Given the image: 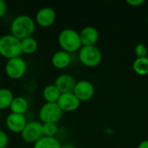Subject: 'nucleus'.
Segmentation results:
<instances>
[{
	"mask_svg": "<svg viewBox=\"0 0 148 148\" xmlns=\"http://www.w3.org/2000/svg\"><path fill=\"white\" fill-rule=\"evenodd\" d=\"M35 21L32 17L27 15H20L16 16L10 24L11 35L20 41L30 37L35 32Z\"/></svg>",
	"mask_w": 148,
	"mask_h": 148,
	"instance_id": "obj_1",
	"label": "nucleus"
},
{
	"mask_svg": "<svg viewBox=\"0 0 148 148\" xmlns=\"http://www.w3.org/2000/svg\"><path fill=\"white\" fill-rule=\"evenodd\" d=\"M58 43L63 51L71 53L80 50L82 47L80 34L73 29H64L58 36Z\"/></svg>",
	"mask_w": 148,
	"mask_h": 148,
	"instance_id": "obj_2",
	"label": "nucleus"
},
{
	"mask_svg": "<svg viewBox=\"0 0 148 148\" xmlns=\"http://www.w3.org/2000/svg\"><path fill=\"white\" fill-rule=\"evenodd\" d=\"M21 54V41L19 39L11 34L0 37V56L10 60L19 57Z\"/></svg>",
	"mask_w": 148,
	"mask_h": 148,
	"instance_id": "obj_3",
	"label": "nucleus"
},
{
	"mask_svg": "<svg viewBox=\"0 0 148 148\" xmlns=\"http://www.w3.org/2000/svg\"><path fill=\"white\" fill-rule=\"evenodd\" d=\"M80 62L87 67L99 65L102 59L101 50L95 46H82L79 50Z\"/></svg>",
	"mask_w": 148,
	"mask_h": 148,
	"instance_id": "obj_4",
	"label": "nucleus"
},
{
	"mask_svg": "<svg viewBox=\"0 0 148 148\" xmlns=\"http://www.w3.org/2000/svg\"><path fill=\"white\" fill-rule=\"evenodd\" d=\"M63 112L57 103L46 102L39 111V119L43 123H57L62 117Z\"/></svg>",
	"mask_w": 148,
	"mask_h": 148,
	"instance_id": "obj_5",
	"label": "nucleus"
},
{
	"mask_svg": "<svg viewBox=\"0 0 148 148\" xmlns=\"http://www.w3.org/2000/svg\"><path fill=\"white\" fill-rule=\"evenodd\" d=\"M26 70L27 63L21 56L8 60L5 64V73L12 80L21 79L25 75Z\"/></svg>",
	"mask_w": 148,
	"mask_h": 148,
	"instance_id": "obj_6",
	"label": "nucleus"
},
{
	"mask_svg": "<svg viewBox=\"0 0 148 148\" xmlns=\"http://www.w3.org/2000/svg\"><path fill=\"white\" fill-rule=\"evenodd\" d=\"M42 124L41 121H34L28 122L21 133L23 140L28 143L35 144L42 137Z\"/></svg>",
	"mask_w": 148,
	"mask_h": 148,
	"instance_id": "obj_7",
	"label": "nucleus"
},
{
	"mask_svg": "<svg viewBox=\"0 0 148 148\" xmlns=\"http://www.w3.org/2000/svg\"><path fill=\"white\" fill-rule=\"evenodd\" d=\"M73 93L80 101H87L94 96L95 87L90 82L82 80L76 82Z\"/></svg>",
	"mask_w": 148,
	"mask_h": 148,
	"instance_id": "obj_8",
	"label": "nucleus"
},
{
	"mask_svg": "<svg viewBox=\"0 0 148 148\" xmlns=\"http://www.w3.org/2000/svg\"><path fill=\"white\" fill-rule=\"evenodd\" d=\"M57 104L62 112H73L80 107L81 101L74 93H66L61 94Z\"/></svg>",
	"mask_w": 148,
	"mask_h": 148,
	"instance_id": "obj_9",
	"label": "nucleus"
},
{
	"mask_svg": "<svg viewBox=\"0 0 148 148\" xmlns=\"http://www.w3.org/2000/svg\"><path fill=\"white\" fill-rule=\"evenodd\" d=\"M56 19V13L50 7H44L39 10L36 15V22L43 28L51 26Z\"/></svg>",
	"mask_w": 148,
	"mask_h": 148,
	"instance_id": "obj_10",
	"label": "nucleus"
},
{
	"mask_svg": "<svg viewBox=\"0 0 148 148\" xmlns=\"http://www.w3.org/2000/svg\"><path fill=\"white\" fill-rule=\"evenodd\" d=\"M27 123V120L23 114L10 113L6 118V126L8 129L15 134H21Z\"/></svg>",
	"mask_w": 148,
	"mask_h": 148,
	"instance_id": "obj_11",
	"label": "nucleus"
},
{
	"mask_svg": "<svg viewBox=\"0 0 148 148\" xmlns=\"http://www.w3.org/2000/svg\"><path fill=\"white\" fill-rule=\"evenodd\" d=\"M76 82L75 78L69 74H62L57 76L55 81V86L58 88L61 94L73 93Z\"/></svg>",
	"mask_w": 148,
	"mask_h": 148,
	"instance_id": "obj_12",
	"label": "nucleus"
},
{
	"mask_svg": "<svg viewBox=\"0 0 148 148\" xmlns=\"http://www.w3.org/2000/svg\"><path fill=\"white\" fill-rule=\"evenodd\" d=\"M79 34L82 46H94L99 39V32L93 26L84 27Z\"/></svg>",
	"mask_w": 148,
	"mask_h": 148,
	"instance_id": "obj_13",
	"label": "nucleus"
},
{
	"mask_svg": "<svg viewBox=\"0 0 148 148\" xmlns=\"http://www.w3.org/2000/svg\"><path fill=\"white\" fill-rule=\"evenodd\" d=\"M70 62H71V57L69 53L65 52L63 50L56 52L51 57L52 65L58 69H62L67 68L70 64Z\"/></svg>",
	"mask_w": 148,
	"mask_h": 148,
	"instance_id": "obj_14",
	"label": "nucleus"
},
{
	"mask_svg": "<svg viewBox=\"0 0 148 148\" xmlns=\"http://www.w3.org/2000/svg\"><path fill=\"white\" fill-rule=\"evenodd\" d=\"M29 108V103L28 101L21 96L14 97L10 106V109L11 113L13 114H23L27 112Z\"/></svg>",
	"mask_w": 148,
	"mask_h": 148,
	"instance_id": "obj_15",
	"label": "nucleus"
},
{
	"mask_svg": "<svg viewBox=\"0 0 148 148\" xmlns=\"http://www.w3.org/2000/svg\"><path fill=\"white\" fill-rule=\"evenodd\" d=\"M42 95L46 102L57 103L59 97L61 95V93L58 90V88L55 86V84H50L44 88L42 91Z\"/></svg>",
	"mask_w": 148,
	"mask_h": 148,
	"instance_id": "obj_16",
	"label": "nucleus"
},
{
	"mask_svg": "<svg viewBox=\"0 0 148 148\" xmlns=\"http://www.w3.org/2000/svg\"><path fill=\"white\" fill-rule=\"evenodd\" d=\"M38 48V43L35 38L32 36L21 40V50L24 54H33L36 51Z\"/></svg>",
	"mask_w": 148,
	"mask_h": 148,
	"instance_id": "obj_17",
	"label": "nucleus"
},
{
	"mask_svg": "<svg viewBox=\"0 0 148 148\" xmlns=\"http://www.w3.org/2000/svg\"><path fill=\"white\" fill-rule=\"evenodd\" d=\"M14 99L13 93L8 88H0V110L10 108Z\"/></svg>",
	"mask_w": 148,
	"mask_h": 148,
	"instance_id": "obj_18",
	"label": "nucleus"
},
{
	"mask_svg": "<svg viewBox=\"0 0 148 148\" xmlns=\"http://www.w3.org/2000/svg\"><path fill=\"white\" fill-rule=\"evenodd\" d=\"M133 69L138 75H148V56L135 59L133 63Z\"/></svg>",
	"mask_w": 148,
	"mask_h": 148,
	"instance_id": "obj_19",
	"label": "nucleus"
},
{
	"mask_svg": "<svg viewBox=\"0 0 148 148\" xmlns=\"http://www.w3.org/2000/svg\"><path fill=\"white\" fill-rule=\"evenodd\" d=\"M61 145L56 138L42 137L34 144L33 148H60Z\"/></svg>",
	"mask_w": 148,
	"mask_h": 148,
	"instance_id": "obj_20",
	"label": "nucleus"
},
{
	"mask_svg": "<svg viewBox=\"0 0 148 148\" xmlns=\"http://www.w3.org/2000/svg\"><path fill=\"white\" fill-rule=\"evenodd\" d=\"M42 131L43 137L55 138L58 133V127L56 123H43L42 126Z\"/></svg>",
	"mask_w": 148,
	"mask_h": 148,
	"instance_id": "obj_21",
	"label": "nucleus"
},
{
	"mask_svg": "<svg viewBox=\"0 0 148 148\" xmlns=\"http://www.w3.org/2000/svg\"><path fill=\"white\" fill-rule=\"evenodd\" d=\"M134 52H135V55L137 56V58L146 57V56H147L148 49L145 44L140 43V44L136 45V47L134 49Z\"/></svg>",
	"mask_w": 148,
	"mask_h": 148,
	"instance_id": "obj_22",
	"label": "nucleus"
},
{
	"mask_svg": "<svg viewBox=\"0 0 148 148\" xmlns=\"http://www.w3.org/2000/svg\"><path fill=\"white\" fill-rule=\"evenodd\" d=\"M9 142V137L5 132L0 130V148L7 147Z\"/></svg>",
	"mask_w": 148,
	"mask_h": 148,
	"instance_id": "obj_23",
	"label": "nucleus"
},
{
	"mask_svg": "<svg viewBox=\"0 0 148 148\" xmlns=\"http://www.w3.org/2000/svg\"><path fill=\"white\" fill-rule=\"evenodd\" d=\"M6 10H7L6 3L3 0H0V18H2L4 16Z\"/></svg>",
	"mask_w": 148,
	"mask_h": 148,
	"instance_id": "obj_24",
	"label": "nucleus"
},
{
	"mask_svg": "<svg viewBox=\"0 0 148 148\" xmlns=\"http://www.w3.org/2000/svg\"><path fill=\"white\" fill-rule=\"evenodd\" d=\"M127 3L133 6H139L145 3V0H127Z\"/></svg>",
	"mask_w": 148,
	"mask_h": 148,
	"instance_id": "obj_25",
	"label": "nucleus"
},
{
	"mask_svg": "<svg viewBox=\"0 0 148 148\" xmlns=\"http://www.w3.org/2000/svg\"><path fill=\"white\" fill-rule=\"evenodd\" d=\"M138 148H148V140H144L140 142L138 146Z\"/></svg>",
	"mask_w": 148,
	"mask_h": 148,
	"instance_id": "obj_26",
	"label": "nucleus"
},
{
	"mask_svg": "<svg viewBox=\"0 0 148 148\" xmlns=\"http://www.w3.org/2000/svg\"><path fill=\"white\" fill-rule=\"evenodd\" d=\"M60 148H69V147L68 146H61Z\"/></svg>",
	"mask_w": 148,
	"mask_h": 148,
	"instance_id": "obj_27",
	"label": "nucleus"
},
{
	"mask_svg": "<svg viewBox=\"0 0 148 148\" xmlns=\"http://www.w3.org/2000/svg\"><path fill=\"white\" fill-rule=\"evenodd\" d=\"M0 120H1V113H0Z\"/></svg>",
	"mask_w": 148,
	"mask_h": 148,
	"instance_id": "obj_28",
	"label": "nucleus"
},
{
	"mask_svg": "<svg viewBox=\"0 0 148 148\" xmlns=\"http://www.w3.org/2000/svg\"><path fill=\"white\" fill-rule=\"evenodd\" d=\"M147 21H148V17H147Z\"/></svg>",
	"mask_w": 148,
	"mask_h": 148,
	"instance_id": "obj_29",
	"label": "nucleus"
},
{
	"mask_svg": "<svg viewBox=\"0 0 148 148\" xmlns=\"http://www.w3.org/2000/svg\"><path fill=\"white\" fill-rule=\"evenodd\" d=\"M4 148H7V147H4Z\"/></svg>",
	"mask_w": 148,
	"mask_h": 148,
	"instance_id": "obj_30",
	"label": "nucleus"
}]
</instances>
